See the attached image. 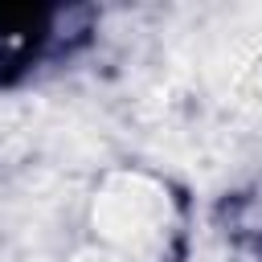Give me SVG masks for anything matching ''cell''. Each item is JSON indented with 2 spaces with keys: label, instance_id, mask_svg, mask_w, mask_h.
I'll use <instances>...</instances> for the list:
<instances>
[{
  "label": "cell",
  "instance_id": "6da1fadb",
  "mask_svg": "<svg viewBox=\"0 0 262 262\" xmlns=\"http://www.w3.org/2000/svg\"><path fill=\"white\" fill-rule=\"evenodd\" d=\"M94 217H98V229L111 246H119L123 254H143L147 246H156L164 237L168 201L143 176H119L98 196Z\"/></svg>",
  "mask_w": 262,
  "mask_h": 262
}]
</instances>
